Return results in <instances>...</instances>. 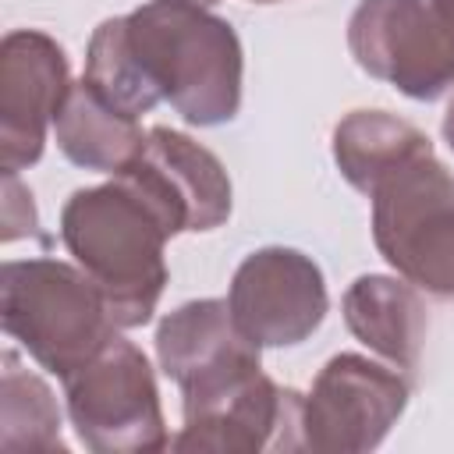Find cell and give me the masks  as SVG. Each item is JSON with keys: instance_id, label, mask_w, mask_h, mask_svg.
<instances>
[{"instance_id": "cell-1", "label": "cell", "mask_w": 454, "mask_h": 454, "mask_svg": "<svg viewBox=\"0 0 454 454\" xmlns=\"http://www.w3.org/2000/svg\"><path fill=\"white\" fill-rule=\"evenodd\" d=\"M60 238L103 291L117 330L153 319L167 284L163 245L174 234L124 177L74 192L60 213Z\"/></svg>"}, {"instance_id": "cell-2", "label": "cell", "mask_w": 454, "mask_h": 454, "mask_svg": "<svg viewBox=\"0 0 454 454\" xmlns=\"http://www.w3.org/2000/svg\"><path fill=\"white\" fill-rule=\"evenodd\" d=\"M124 25L142 71L188 124L213 128L238 114L245 60L223 18L192 0H149Z\"/></svg>"}, {"instance_id": "cell-3", "label": "cell", "mask_w": 454, "mask_h": 454, "mask_svg": "<svg viewBox=\"0 0 454 454\" xmlns=\"http://www.w3.org/2000/svg\"><path fill=\"white\" fill-rule=\"evenodd\" d=\"M0 319L46 372L67 380L117 330L103 291L82 266L57 259L7 262L0 273Z\"/></svg>"}, {"instance_id": "cell-4", "label": "cell", "mask_w": 454, "mask_h": 454, "mask_svg": "<svg viewBox=\"0 0 454 454\" xmlns=\"http://www.w3.org/2000/svg\"><path fill=\"white\" fill-rule=\"evenodd\" d=\"M369 199L380 255L408 284L454 298V174L422 153L390 170Z\"/></svg>"}, {"instance_id": "cell-5", "label": "cell", "mask_w": 454, "mask_h": 454, "mask_svg": "<svg viewBox=\"0 0 454 454\" xmlns=\"http://www.w3.org/2000/svg\"><path fill=\"white\" fill-rule=\"evenodd\" d=\"M184 426L170 440L174 450H305V397L277 387L259 365L227 369L181 390Z\"/></svg>"}, {"instance_id": "cell-6", "label": "cell", "mask_w": 454, "mask_h": 454, "mask_svg": "<svg viewBox=\"0 0 454 454\" xmlns=\"http://www.w3.org/2000/svg\"><path fill=\"white\" fill-rule=\"evenodd\" d=\"M78 440L99 454H149L170 447L149 358L124 337H110L64 380Z\"/></svg>"}, {"instance_id": "cell-7", "label": "cell", "mask_w": 454, "mask_h": 454, "mask_svg": "<svg viewBox=\"0 0 454 454\" xmlns=\"http://www.w3.org/2000/svg\"><path fill=\"white\" fill-rule=\"evenodd\" d=\"M348 46L362 71L411 99L454 89V21L433 0H362Z\"/></svg>"}, {"instance_id": "cell-8", "label": "cell", "mask_w": 454, "mask_h": 454, "mask_svg": "<svg viewBox=\"0 0 454 454\" xmlns=\"http://www.w3.org/2000/svg\"><path fill=\"white\" fill-rule=\"evenodd\" d=\"M401 369L376 365L362 355H333L305 397V450L358 454L383 443L408 404Z\"/></svg>"}, {"instance_id": "cell-9", "label": "cell", "mask_w": 454, "mask_h": 454, "mask_svg": "<svg viewBox=\"0 0 454 454\" xmlns=\"http://www.w3.org/2000/svg\"><path fill=\"white\" fill-rule=\"evenodd\" d=\"M117 177L160 213L170 234L213 231L231 216V177L223 163L174 128H149Z\"/></svg>"}, {"instance_id": "cell-10", "label": "cell", "mask_w": 454, "mask_h": 454, "mask_svg": "<svg viewBox=\"0 0 454 454\" xmlns=\"http://www.w3.org/2000/svg\"><path fill=\"white\" fill-rule=\"evenodd\" d=\"M227 305L241 333L259 348L301 344L326 316V284L319 266L298 248H259L231 280Z\"/></svg>"}, {"instance_id": "cell-11", "label": "cell", "mask_w": 454, "mask_h": 454, "mask_svg": "<svg viewBox=\"0 0 454 454\" xmlns=\"http://www.w3.org/2000/svg\"><path fill=\"white\" fill-rule=\"evenodd\" d=\"M71 89L64 50L35 32H11L0 46V163L18 174L43 156L46 131Z\"/></svg>"}, {"instance_id": "cell-12", "label": "cell", "mask_w": 454, "mask_h": 454, "mask_svg": "<svg viewBox=\"0 0 454 454\" xmlns=\"http://www.w3.org/2000/svg\"><path fill=\"white\" fill-rule=\"evenodd\" d=\"M160 369L184 390L199 380L227 369L259 365V344H252L220 298H199L174 309L156 330Z\"/></svg>"}, {"instance_id": "cell-13", "label": "cell", "mask_w": 454, "mask_h": 454, "mask_svg": "<svg viewBox=\"0 0 454 454\" xmlns=\"http://www.w3.org/2000/svg\"><path fill=\"white\" fill-rule=\"evenodd\" d=\"M344 323L365 348L383 355L394 369L411 372L419 365L429 323L415 284L383 273L358 277L344 291Z\"/></svg>"}, {"instance_id": "cell-14", "label": "cell", "mask_w": 454, "mask_h": 454, "mask_svg": "<svg viewBox=\"0 0 454 454\" xmlns=\"http://www.w3.org/2000/svg\"><path fill=\"white\" fill-rule=\"evenodd\" d=\"M53 135H57L60 153L71 163L85 170H99V174L124 170L145 138L135 117L117 114L85 82L67 89L57 110V121H53Z\"/></svg>"}, {"instance_id": "cell-15", "label": "cell", "mask_w": 454, "mask_h": 454, "mask_svg": "<svg viewBox=\"0 0 454 454\" xmlns=\"http://www.w3.org/2000/svg\"><path fill=\"white\" fill-rule=\"evenodd\" d=\"M433 153V142L408 121L387 110H355L333 128V160L348 184L372 192L401 163Z\"/></svg>"}, {"instance_id": "cell-16", "label": "cell", "mask_w": 454, "mask_h": 454, "mask_svg": "<svg viewBox=\"0 0 454 454\" xmlns=\"http://www.w3.org/2000/svg\"><path fill=\"white\" fill-rule=\"evenodd\" d=\"M103 103H110L117 114L124 117H142L149 114L163 96L156 92V85L149 82V74L142 71L138 57L131 53L128 43V25L124 18H106L92 39H89V53H85V78H82Z\"/></svg>"}, {"instance_id": "cell-17", "label": "cell", "mask_w": 454, "mask_h": 454, "mask_svg": "<svg viewBox=\"0 0 454 454\" xmlns=\"http://www.w3.org/2000/svg\"><path fill=\"white\" fill-rule=\"evenodd\" d=\"M0 450H64L60 440V408L53 390L18 362L14 351H4V383H0Z\"/></svg>"}, {"instance_id": "cell-18", "label": "cell", "mask_w": 454, "mask_h": 454, "mask_svg": "<svg viewBox=\"0 0 454 454\" xmlns=\"http://www.w3.org/2000/svg\"><path fill=\"white\" fill-rule=\"evenodd\" d=\"M35 202H32V192L18 181V174H4V231L0 238L4 241H14V238H25V234H35Z\"/></svg>"}, {"instance_id": "cell-19", "label": "cell", "mask_w": 454, "mask_h": 454, "mask_svg": "<svg viewBox=\"0 0 454 454\" xmlns=\"http://www.w3.org/2000/svg\"><path fill=\"white\" fill-rule=\"evenodd\" d=\"M443 138H447V145L454 149V103H450L447 114H443Z\"/></svg>"}, {"instance_id": "cell-20", "label": "cell", "mask_w": 454, "mask_h": 454, "mask_svg": "<svg viewBox=\"0 0 454 454\" xmlns=\"http://www.w3.org/2000/svg\"><path fill=\"white\" fill-rule=\"evenodd\" d=\"M433 4H436V7H440V11H443L450 21H454V0H433Z\"/></svg>"}, {"instance_id": "cell-21", "label": "cell", "mask_w": 454, "mask_h": 454, "mask_svg": "<svg viewBox=\"0 0 454 454\" xmlns=\"http://www.w3.org/2000/svg\"><path fill=\"white\" fill-rule=\"evenodd\" d=\"M192 4H202V7H209V4H216V0H192Z\"/></svg>"}, {"instance_id": "cell-22", "label": "cell", "mask_w": 454, "mask_h": 454, "mask_svg": "<svg viewBox=\"0 0 454 454\" xmlns=\"http://www.w3.org/2000/svg\"><path fill=\"white\" fill-rule=\"evenodd\" d=\"M252 4H273V0H252Z\"/></svg>"}]
</instances>
